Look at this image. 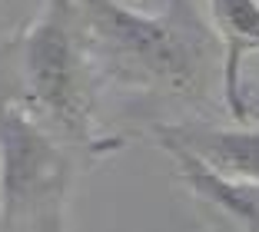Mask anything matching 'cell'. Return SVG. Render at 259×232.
<instances>
[{
    "label": "cell",
    "instance_id": "6",
    "mask_svg": "<svg viewBox=\"0 0 259 232\" xmlns=\"http://www.w3.org/2000/svg\"><path fill=\"white\" fill-rule=\"evenodd\" d=\"M166 150L180 163V176L190 186V193L206 202V209L223 219H233L239 229L259 232V179H226V176L209 172L190 153L176 150V146H166Z\"/></svg>",
    "mask_w": 259,
    "mask_h": 232
},
{
    "label": "cell",
    "instance_id": "3",
    "mask_svg": "<svg viewBox=\"0 0 259 232\" xmlns=\"http://www.w3.org/2000/svg\"><path fill=\"white\" fill-rule=\"evenodd\" d=\"M83 150L54 133L20 97L0 86V225L60 229L76 153Z\"/></svg>",
    "mask_w": 259,
    "mask_h": 232
},
{
    "label": "cell",
    "instance_id": "5",
    "mask_svg": "<svg viewBox=\"0 0 259 232\" xmlns=\"http://www.w3.org/2000/svg\"><path fill=\"white\" fill-rule=\"evenodd\" d=\"M209 7V27H213L216 40L223 50V90H226V103L236 120L249 116V106L243 100V83H239V70L249 53L259 50V0H206Z\"/></svg>",
    "mask_w": 259,
    "mask_h": 232
},
{
    "label": "cell",
    "instance_id": "4",
    "mask_svg": "<svg viewBox=\"0 0 259 232\" xmlns=\"http://www.w3.org/2000/svg\"><path fill=\"white\" fill-rule=\"evenodd\" d=\"M156 136L163 146H176V150L190 153L216 176L259 179V133L180 123V126H156Z\"/></svg>",
    "mask_w": 259,
    "mask_h": 232
},
{
    "label": "cell",
    "instance_id": "2",
    "mask_svg": "<svg viewBox=\"0 0 259 232\" xmlns=\"http://www.w3.org/2000/svg\"><path fill=\"white\" fill-rule=\"evenodd\" d=\"M0 57V86L20 97L63 140L97 150L93 97L100 76L76 27L73 0H47L40 20Z\"/></svg>",
    "mask_w": 259,
    "mask_h": 232
},
{
    "label": "cell",
    "instance_id": "1",
    "mask_svg": "<svg viewBox=\"0 0 259 232\" xmlns=\"http://www.w3.org/2000/svg\"><path fill=\"white\" fill-rule=\"evenodd\" d=\"M73 7L100 80L176 100L209 97V67H223V50L196 0H166L156 17L123 0H73Z\"/></svg>",
    "mask_w": 259,
    "mask_h": 232
}]
</instances>
